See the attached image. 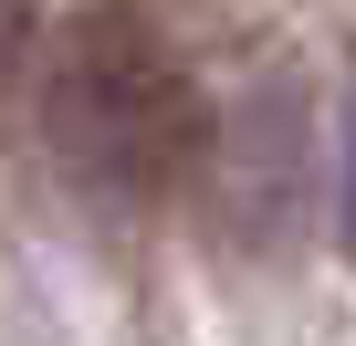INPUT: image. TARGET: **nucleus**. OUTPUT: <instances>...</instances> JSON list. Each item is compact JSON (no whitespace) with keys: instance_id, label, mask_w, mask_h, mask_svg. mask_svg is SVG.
<instances>
[{"instance_id":"obj_1","label":"nucleus","mask_w":356,"mask_h":346,"mask_svg":"<svg viewBox=\"0 0 356 346\" xmlns=\"http://www.w3.org/2000/svg\"><path fill=\"white\" fill-rule=\"evenodd\" d=\"M346 231H356V95H346Z\"/></svg>"}]
</instances>
